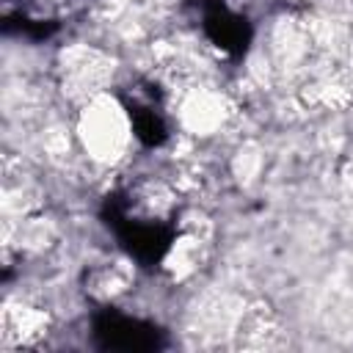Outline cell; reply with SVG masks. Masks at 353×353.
<instances>
[{
    "label": "cell",
    "instance_id": "1",
    "mask_svg": "<svg viewBox=\"0 0 353 353\" xmlns=\"http://www.w3.org/2000/svg\"><path fill=\"white\" fill-rule=\"evenodd\" d=\"M130 138H132V119L119 99L99 94L80 105L77 141L91 160L116 163L127 152Z\"/></svg>",
    "mask_w": 353,
    "mask_h": 353
},
{
    "label": "cell",
    "instance_id": "2",
    "mask_svg": "<svg viewBox=\"0 0 353 353\" xmlns=\"http://www.w3.org/2000/svg\"><path fill=\"white\" fill-rule=\"evenodd\" d=\"M61 88L74 102H88L105 94L108 83L113 80V58L88 44H72L61 52L58 63Z\"/></svg>",
    "mask_w": 353,
    "mask_h": 353
},
{
    "label": "cell",
    "instance_id": "3",
    "mask_svg": "<svg viewBox=\"0 0 353 353\" xmlns=\"http://www.w3.org/2000/svg\"><path fill=\"white\" fill-rule=\"evenodd\" d=\"M232 347L237 350H268L276 347L281 342V325L276 312L256 301V303H245L234 320L232 328Z\"/></svg>",
    "mask_w": 353,
    "mask_h": 353
},
{
    "label": "cell",
    "instance_id": "4",
    "mask_svg": "<svg viewBox=\"0 0 353 353\" xmlns=\"http://www.w3.org/2000/svg\"><path fill=\"white\" fill-rule=\"evenodd\" d=\"M50 328V314L22 298H8L3 303L0 317V339L3 347H28L36 339H41Z\"/></svg>",
    "mask_w": 353,
    "mask_h": 353
},
{
    "label": "cell",
    "instance_id": "5",
    "mask_svg": "<svg viewBox=\"0 0 353 353\" xmlns=\"http://www.w3.org/2000/svg\"><path fill=\"white\" fill-rule=\"evenodd\" d=\"M179 119L190 132L210 135L226 121V102L210 88H190L179 102Z\"/></svg>",
    "mask_w": 353,
    "mask_h": 353
},
{
    "label": "cell",
    "instance_id": "6",
    "mask_svg": "<svg viewBox=\"0 0 353 353\" xmlns=\"http://www.w3.org/2000/svg\"><path fill=\"white\" fill-rule=\"evenodd\" d=\"M132 281V270L124 259H116V262H102L91 270L88 276V290L97 295V298H113L119 292H124Z\"/></svg>",
    "mask_w": 353,
    "mask_h": 353
}]
</instances>
